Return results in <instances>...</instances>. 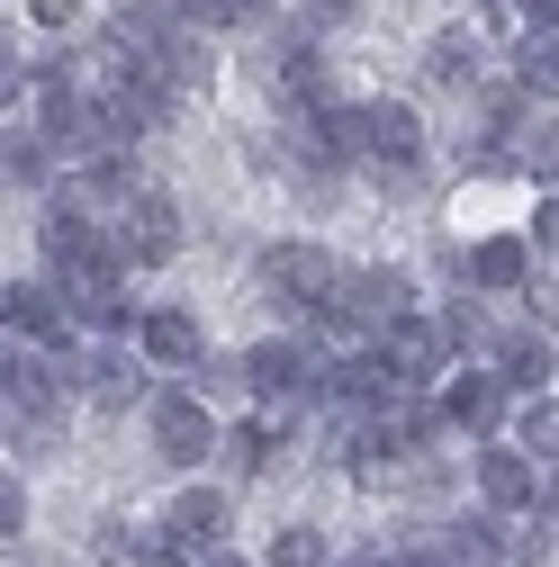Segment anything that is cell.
Listing matches in <instances>:
<instances>
[{
	"instance_id": "obj_1",
	"label": "cell",
	"mask_w": 559,
	"mask_h": 567,
	"mask_svg": "<svg viewBox=\"0 0 559 567\" xmlns=\"http://www.w3.org/2000/svg\"><path fill=\"white\" fill-rule=\"evenodd\" d=\"M406 316H415V279L397 261H362V270H343V298L307 333H325L334 351H362V342H388Z\"/></svg>"
},
{
	"instance_id": "obj_2",
	"label": "cell",
	"mask_w": 559,
	"mask_h": 567,
	"mask_svg": "<svg viewBox=\"0 0 559 567\" xmlns=\"http://www.w3.org/2000/svg\"><path fill=\"white\" fill-rule=\"evenodd\" d=\"M244 388H253L262 414H307V405H325V388H334V351H325L316 333H262V342L244 351Z\"/></svg>"
},
{
	"instance_id": "obj_3",
	"label": "cell",
	"mask_w": 559,
	"mask_h": 567,
	"mask_svg": "<svg viewBox=\"0 0 559 567\" xmlns=\"http://www.w3.org/2000/svg\"><path fill=\"white\" fill-rule=\"evenodd\" d=\"M343 270L353 261H334L325 244H307V235H280V244H262V289L289 307L298 324H316L334 298H343Z\"/></svg>"
},
{
	"instance_id": "obj_4",
	"label": "cell",
	"mask_w": 559,
	"mask_h": 567,
	"mask_svg": "<svg viewBox=\"0 0 559 567\" xmlns=\"http://www.w3.org/2000/svg\"><path fill=\"white\" fill-rule=\"evenodd\" d=\"M37 252H45V279H54V289H73V279L118 270L109 226H100V217H82V207H54V198H45V217H37Z\"/></svg>"
},
{
	"instance_id": "obj_5",
	"label": "cell",
	"mask_w": 559,
	"mask_h": 567,
	"mask_svg": "<svg viewBox=\"0 0 559 567\" xmlns=\"http://www.w3.org/2000/svg\"><path fill=\"white\" fill-rule=\"evenodd\" d=\"M434 414H443V433H469V442L487 451V442H506L515 396H506V379L487 370V361H460V370L434 388Z\"/></svg>"
},
{
	"instance_id": "obj_6",
	"label": "cell",
	"mask_w": 559,
	"mask_h": 567,
	"mask_svg": "<svg viewBox=\"0 0 559 567\" xmlns=\"http://www.w3.org/2000/svg\"><path fill=\"white\" fill-rule=\"evenodd\" d=\"M145 433H154V451H163L172 468H190V477H199L207 460H217V442H226V433H217V414L199 405V388H154V405H145Z\"/></svg>"
},
{
	"instance_id": "obj_7",
	"label": "cell",
	"mask_w": 559,
	"mask_h": 567,
	"mask_svg": "<svg viewBox=\"0 0 559 567\" xmlns=\"http://www.w3.org/2000/svg\"><path fill=\"white\" fill-rule=\"evenodd\" d=\"M362 117V163L379 172V181H415V172H425V117H415L406 100H362L353 109Z\"/></svg>"
},
{
	"instance_id": "obj_8",
	"label": "cell",
	"mask_w": 559,
	"mask_h": 567,
	"mask_svg": "<svg viewBox=\"0 0 559 567\" xmlns=\"http://www.w3.org/2000/svg\"><path fill=\"white\" fill-rule=\"evenodd\" d=\"M109 244H118V270H163L181 252V207L163 189H135L118 217H109Z\"/></svg>"
},
{
	"instance_id": "obj_9",
	"label": "cell",
	"mask_w": 559,
	"mask_h": 567,
	"mask_svg": "<svg viewBox=\"0 0 559 567\" xmlns=\"http://www.w3.org/2000/svg\"><path fill=\"white\" fill-rule=\"evenodd\" d=\"M262 82L289 100V109H334V63H325V45L307 28H280L262 45Z\"/></svg>"
},
{
	"instance_id": "obj_10",
	"label": "cell",
	"mask_w": 559,
	"mask_h": 567,
	"mask_svg": "<svg viewBox=\"0 0 559 567\" xmlns=\"http://www.w3.org/2000/svg\"><path fill=\"white\" fill-rule=\"evenodd\" d=\"M0 333L37 342V351H73L82 342V324H73V307H63L54 279H10V289H0Z\"/></svg>"
},
{
	"instance_id": "obj_11",
	"label": "cell",
	"mask_w": 559,
	"mask_h": 567,
	"mask_svg": "<svg viewBox=\"0 0 559 567\" xmlns=\"http://www.w3.org/2000/svg\"><path fill=\"white\" fill-rule=\"evenodd\" d=\"M181 558H207V549H226V532H235V495L226 486H172V505H163V523H154Z\"/></svg>"
},
{
	"instance_id": "obj_12",
	"label": "cell",
	"mask_w": 559,
	"mask_h": 567,
	"mask_svg": "<svg viewBox=\"0 0 559 567\" xmlns=\"http://www.w3.org/2000/svg\"><path fill=\"white\" fill-rule=\"evenodd\" d=\"M541 477H550V468H532L515 442H487V451H478V468H469V495H478V514H506V523L524 514V523H532Z\"/></svg>"
},
{
	"instance_id": "obj_13",
	"label": "cell",
	"mask_w": 559,
	"mask_h": 567,
	"mask_svg": "<svg viewBox=\"0 0 559 567\" xmlns=\"http://www.w3.org/2000/svg\"><path fill=\"white\" fill-rule=\"evenodd\" d=\"M487 370L506 379L515 405H524V396H550V388H559V342H550L541 324H497V351H487Z\"/></svg>"
},
{
	"instance_id": "obj_14",
	"label": "cell",
	"mask_w": 559,
	"mask_h": 567,
	"mask_svg": "<svg viewBox=\"0 0 559 567\" xmlns=\"http://www.w3.org/2000/svg\"><path fill=\"white\" fill-rule=\"evenodd\" d=\"M379 361H388V370H397L406 388H425V396H434V388H443V379L460 370V351H451L443 316H406V324H397V333L379 342Z\"/></svg>"
},
{
	"instance_id": "obj_15",
	"label": "cell",
	"mask_w": 559,
	"mask_h": 567,
	"mask_svg": "<svg viewBox=\"0 0 559 567\" xmlns=\"http://www.w3.org/2000/svg\"><path fill=\"white\" fill-rule=\"evenodd\" d=\"M135 361L190 379V370L207 361V324H199L190 307H145V316H135Z\"/></svg>"
},
{
	"instance_id": "obj_16",
	"label": "cell",
	"mask_w": 559,
	"mask_h": 567,
	"mask_svg": "<svg viewBox=\"0 0 559 567\" xmlns=\"http://www.w3.org/2000/svg\"><path fill=\"white\" fill-rule=\"evenodd\" d=\"M54 405H63L54 351H37V342H0V414L28 423V414H54Z\"/></svg>"
},
{
	"instance_id": "obj_17",
	"label": "cell",
	"mask_w": 559,
	"mask_h": 567,
	"mask_svg": "<svg viewBox=\"0 0 559 567\" xmlns=\"http://www.w3.org/2000/svg\"><path fill=\"white\" fill-rule=\"evenodd\" d=\"M460 279H469L478 298H487V289L515 298V289H532V244H524V235H478V244L460 252Z\"/></svg>"
},
{
	"instance_id": "obj_18",
	"label": "cell",
	"mask_w": 559,
	"mask_h": 567,
	"mask_svg": "<svg viewBox=\"0 0 559 567\" xmlns=\"http://www.w3.org/2000/svg\"><path fill=\"white\" fill-rule=\"evenodd\" d=\"M506 442H515V451H524L532 468H559V388H550V396H524V405H515Z\"/></svg>"
},
{
	"instance_id": "obj_19",
	"label": "cell",
	"mask_w": 559,
	"mask_h": 567,
	"mask_svg": "<svg viewBox=\"0 0 559 567\" xmlns=\"http://www.w3.org/2000/svg\"><path fill=\"white\" fill-rule=\"evenodd\" d=\"M425 73H434V91H487L478 37H469V28H443V37H434V54H425Z\"/></svg>"
},
{
	"instance_id": "obj_20",
	"label": "cell",
	"mask_w": 559,
	"mask_h": 567,
	"mask_svg": "<svg viewBox=\"0 0 559 567\" xmlns=\"http://www.w3.org/2000/svg\"><path fill=\"white\" fill-rule=\"evenodd\" d=\"M515 91H524L532 109H550V100H559V37L524 28V45H515Z\"/></svg>"
},
{
	"instance_id": "obj_21",
	"label": "cell",
	"mask_w": 559,
	"mask_h": 567,
	"mask_svg": "<svg viewBox=\"0 0 559 567\" xmlns=\"http://www.w3.org/2000/svg\"><path fill=\"white\" fill-rule=\"evenodd\" d=\"M0 172H10L19 189H54V181H63V172H54V145H45L37 126H10V135H0Z\"/></svg>"
},
{
	"instance_id": "obj_22",
	"label": "cell",
	"mask_w": 559,
	"mask_h": 567,
	"mask_svg": "<svg viewBox=\"0 0 559 567\" xmlns=\"http://www.w3.org/2000/svg\"><path fill=\"white\" fill-rule=\"evenodd\" d=\"M217 451H226L235 468H271L280 451H289V414H262V405H253V423H235V442H217Z\"/></svg>"
},
{
	"instance_id": "obj_23",
	"label": "cell",
	"mask_w": 559,
	"mask_h": 567,
	"mask_svg": "<svg viewBox=\"0 0 559 567\" xmlns=\"http://www.w3.org/2000/svg\"><path fill=\"white\" fill-rule=\"evenodd\" d=\"M262 567H334V540L316 532V523H280L271 532V558Z\"/></svg>"
},
{
	"instance_id": "obj_24",
	"label": "cell",
	"mask_w": 559,
	"mask_h": 567,
	"mask_svg": "<svg viewBox=\"0 0 559 567\" xmlns=\"http://www.w3.org/2000/svg\"><path fill=\"white\" fill-rule=\"evenodd\" d=\"M515 172H532L541 189H559V117H532L524 145H515Z\"/></svg>"
},
{
	"instance_id": "obj_25",
	"label": "cell",
	"mask_w": 559,
	"mask_h": 567,
	"mask_svg": "<svg viewBox=\"0 0 559 567\" xmlns=\"http://www.w3.org/2000/svg\"><path fill=\"white\" fill-rule=\"evenodd\" d=\"M10 442H19L28 460H45V451H63V405H54V414H28V423H10Z\"/></svg>"
},
{
	"instance_id": "obj_26",
	"label": "cell",
	"mask_w": 559,
	"mask_h": 567,
	"mask_svg": "<svg viewBox=\"0 0 559 567\" xmlns=\"http://www.w3.org/2000/svg\"><path fill=\"white\" fill-rule=\"evenodd\" d=\"M524 244L559 261V189H541V207H532V226H524Z\"/></svg>"
},
{
	"instance_id": "obj_27",
	"label": "cell",
	"mask_w": 559,
	"mask_h": 567,
	"mask_svg": "<svg viewBox=\"0 0 559 567\" xmlns=\"http://www.w3.org/2000/svg\"><path fill=\"white\" fill-rule=\"evenodd\" d=\"M19 532H28V486L0 468V540H19Z\"/></svg>"
},
{
	"instance_id": "obj_28",
	"label": "cell",
	"mask_w": 559,
	"mask_h": 567,
	"mask_svg": "<svg viewBox=\"0 0 559 567\" xmlns=\"http://www.w3.org/2000/svg\"><path fill=\"white\" fill-rule=\"evenodd\" d=\"M28 19H37L45 37H73V28H82V0H28Z\"/></svg>"
},
{
	"instance_id": "obj_29",
	"label": "cell",
	"mask_w": 559,
	"mask_h": 567,
	"mask_svg": "<svg viewBox=\"0 0 559 567\" xmlns=\"http://www.w3.org/2000/svg\"><path fill=\"white\" fill-rule=\"evenodd\" d=\"M19 91H28V63H19V45H0V109H19Z\"/></svg>"
},
{
	"instance_id": "obj_30",
	"label": "cell",
	"mask_w": 559,
	"mask_h": 567,
	"mask_svg": "<svg viewBox=\"0 0 559 567\" xmlns=\"http://www.w3.org/2000/svg\"><path fill=\"white\" fill-rule=\"evenodd\" d=\"M532 523L559 540V468H550V477H541V495H532Z\"/></svg>"
},
{
	"instance_id": "obj_31",
	"label": "cell",
	"mask_w": 559,
	"mask_h": 567,
	"mask_svg": "<svg viewBox=\"0 0 559 567\" xmlns=\"http://www.w3.org/2000/svg\"><path fill=\"white\" fill-rule=\"evenodd\" d=\"M515 10H524V19L541 28V37H559V0H515Z\"/></svg>"
},
{
	"instance_id": "obj_32",
	"label": "cell",
	"mask_w": 559,
	"mask_h": 567,
	"mask_svg": "<svg viewBox=\"0 0 559 567\" xmlns=\"http://www.w3.org/2000/svg\"><path fill=\"white\" fill-rule=\"evenodd\" d=\"M353 10H362V0H307V19H316V28H334V19H353Z\"/></svg>"
},
{
	"instance_id": "obj_33",
	"label": "cell",
	"mask_w": 559,
	"mask_h": 567,
	"mask_svg": "<svg viewBox=\"0 0 559 567\" xmlns=\"http://www.w3.org/2000/svg\"><path fill=\"white\" fill-rule=\"evenodd\" d=\"M190 567H253L244 549H207V558H190Z\"/></svg>"
},
{
	"instance_id": "obj_34",
	"label": "cell",
	"mask_w": 559,
	"mask_h": 567,
	"mask_svg": "<svg viewBox=\"0 0 559 567\" xmlns=\"http://www.w3.org/2000/svg\"><path fill=\"white\" fill-rule=\"evenodd\" d=\"M334 567H397L388 549H353V558H334Z\"/></svg>"
},
{
	"instance_id": "obj_35",
	"label": "cell",
	"mask_w": 559,
	"mask_h": 567,
	"mask_svg": "<svg viewBox=\"0 0 559 567\" xmlns=\"http://www.w3.org/2000/svg\"><path fill=\"white\" fill-rule=\"evenodd\" d=\"M487 10H515V0H487Z\"/></svg>"
},
{
	"instance_id": "obj_36",
	"label": "cell",
	"mask_w": 559,
	"mask_h": 567,
	"mask_svg": "<svg viewBox=\"0 0 559 567\" xmlns=\"http://www.w3.org/2000/svg\"><path fill=\"white\" fill-rule=\"evenodd\" d=\"M0 442H10V414H0Z\"/></svg>"
}]
</instances>
